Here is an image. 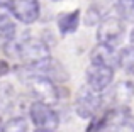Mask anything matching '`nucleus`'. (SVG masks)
Wrapping results in <instances>:
<instances>
[{
	"label": "nucleus",
	"instance_id": "obj_6",
	"mask_svg": "<svg viewBox=\"0 0 134 132\" xmlns=\"http://www.w3.org/2000/svg\"><path fill=\"white\" fill-rule=\"evenodd\" d=\"M29 115L32 124L37 127V129H49L54 130L59 124V117L54 110L49 105H44V103L34 102L29 109Z\"/></svg>",
	"mask_w": 134,
	"mask_h": 132
},
{
	"label": "nucleus",
	"instance_id": "obj_19",
	"mask_svg": "<svg viewBox=\"0 0 134 132\" xmlns=\"http://www.w3.org/2000/svg\"><path fill=\"white\" fill-rule=\"evenodd\" d=\"M2 125H3V124H2V119H0V132H2Z\"/></svg>",
	"mask_w": 134,
	"mask_h": 132
},
{
	"label": "nucleus",
	"instance_id": "obj_1",
	"mask_svg": "<svg viewBox=\"0 0 134 132\" xmlns=\"http://www.w3.org/2000/svg\"><path fill=\"white\" fill-rule=\"evenodd\" d=\"M10 46H14L12 53H15L17 58H20V61L26 66L39 64L41 61L51 58V49H49V46L43 39H37V37H32V36L24 37L19 43L12 41Z\"/></svg>",
	"mask_w": 134,
	"mask_h": 132
},
{
	"label": "nucleus",
	"instance_id": "obj_13",
	"mask_svg": "<svg viewBox=\"0 0 134 132\" xmlns=\"http://www.w3.org/2000/svg\"><path fill=\"white\" fill-rule=\"evenodd\" d=\"M115 10L122 20H134V0H117Z\"/></svg>",
	"mask_w": 134,
	"mask_h": 132
},
{
	"label": "nucleus",
	"instance_id": "obj_5",
	"mask_svg": "<svg viewBox=\"0 0 134 132\" xmlns=\"http://www.w3.org/2000/svg\"><path fill=\"white\" fill-rule=\"evenodd\" d=\"M9 14L22 24H32L39 19V0H9Z\"/></svg>",
	"mask_w": 134,
	"mask_h": 132
},
{
	"label": "nucleus",
	"instance_id": "obj_11",
	"mask_svg": "<svg viewBox=\"0 0 134 132\" xmlns=\"http://www.w3.org/2000/svg\"><path fill=\"white\" fill-rule=\"evenodd\" d=\"M17 26L12 19L10 14H2L0 15V46H7L12 41H15Z\"/></svg>",
	"mask_w": 134,
	"mask_h": 132
},
{
	"label": "nucleus",
	"instance_id": "obj_8",
	"mask_svg": "<svg viewBox=\"0 0 134 132\" xmlns=\"http://www.w3.org/2000/svg\"><path fill=\"white\" fill-rule=\"evenodd\" d=\"M90 63L93 66L115 69L119 68V51L117 47H110L105 44H97L90 53Z\"/></svg>",
	"mask_w": 134,
	"mask_h": 132
},
{
	"label": "nucleus",
	"instance_id": "obj_20",
	"mask_svg": "<svg viewBox=\"0 0 134 132\" xmlns=\"http://www.w3.org/2000/svg\"><path fill=\"white\" fill-rule=\"evenodd\" d=\"M56 2H58V0H56Z\"/></svg>",
	"mask_w": 134,
	"mask_h": 132
},
{
	"label": "nucleus",
	"instance_id": "obj_12",
	"mask_svg": "<svg viewBox=\"0 0 134 132\" xmlns=\"http://www.w3.org/2000/svg\"><path fill=\"white\" fill-rule=\"evenodd\" d=\"M119 68H122L126 73L134 75V46L122 47L119 51Z\"/></svg>",
	"mask_w": 134,
	"mask_h": 132
},
{
	"label": "nucleus",
	"instance_id": "obj_3",
	"mask_svg": "<svg viewBox=\"0 0 134 132\" xmlns=\"http://www.w3.org/2000/svg\"><path fill=\"white\" fill-rule=\"evenodd\" d=\"M124 20L119 15H104L102 20L98 22L97 31V41L98 44L115 47L124 37Z\"/></svg>",
	"mask_w": 134,
	"mask_h": 132
},
{
	"label": "nucleus",
	"instance_id": "obj_4",
	"mask_svg": "<svg viewBox=\"0 0 134 132\" xmlns=\"http://www.w3.org/2000/svg\"><path fill=\"white\" fill-rule=\"evenodd\" d=\"M100 107H102L100 93L90 90L87 85L78 90L76 98H75V112L78 117H82V119H95Z\"/></svg>",
	"mask_w": 134,
	"mask_h": 132
},
{
	"label": "nucleus",
	"instance_id": "obj_17",
	"mask_svg": "<svg viewBox=\"0 0 134 132\" xmlns=\"http://www.w3.org/2000/svg\"><path fill=\"white\" fill-rule=\"evenodd\" d=\"M131 46H134V29L131 31Z\"/></svg>",
	"mask_w": 134,
	"mask_h": 132
},
{
	"label": "nucleus",
	"instance_id": "obj_16",
	"mask_svg": "<svg viewBox=\"0 0 134 132\" xmlns=\"http://www.w3.org/2000/svg\"><path fill=\"white\" fill-rule=\"evenodd\" d=\"M9 14V0H0V15Z\"/></svg>",
	"mask_w": 134,
	"mask_h": 132
},
{
	"label": "nucleus",
	"instance_id": "obj_10",
	"mask_svg": "<svg viewBox=\"0 0 134 132\" xmlns=\"http://www.w3.org/2000/svg\"><path fill=\"white\" fill-rule=\"evenodd\" d=\"M80 24V10H71V12H63L58 15V29L63 36L76 32Z\"/></svg>",
	"mask_w": 134,
	"mask_h": 132
},
{
	"label": "nucleus",
	"instance_id": "obj_14",
	"mask_svg": "<svg viewBox=\"0 0 134 132\" xmlns=\"http://www.w3.org/2000/svg\"><path fill=\"white\" fill-rule=\"evenodd\" d=\"M2 132H27V122L22 117H12L5 125H2Z\"/></svg>",
	"mask_w": 134,
	"mask_h": 132
},
{
	"label": "nucleus",
	"instance_id": "obj_7",
	"mask_svg": "<svg viewBox=\"0 0 134 132\" xmlns=\"http://www.w3.org/2000/svg\"><path fill=\"white\" fill-rule=\"evenodd\" d=\"M114 81V69L90 64L87 68V86L97 93L107 90Z\"/></svg>",
	"mask_w": 134,
	"mask_h": 132
},
{
	"label": "nucleus",
	"instance_id": "obj_15",
	"mask_svg": "<svg viewBox=\"0 0 134 132\" xmlns=\"http://www.w3.org/2000/svg\"><path fill=\"white\" fill-rule=\"evenodd\" d=\"M102 14L98 12L97 9H95V7H90L88 9V12H87V19H85V24L87 26H95V24L97 22H100L102 20Z\"/></svg>",
	"mask_w": 134,
	"mask_h": 132
},
{
	"label": "nucleus",
	"instance_id": "obj_2",
	"mask_svg": "<svg viewBox=\"0 0 134 132\" xmlns=\"http://www.w3.org/2000/svg\"><path fill=\"white\" fill-rule=\"evenodd\" d=\"M26 83L31 95L36 98V102L51 107L53 103L59 100V90L53 80L36 75H26Z\"/></svg>",
	"mask_w": 134,
	"mask_h": 132
},
{
	"label": "nucleus",
	"instance_id": "obj_9",
	"mask_svg": "<svg viewBox=\"0 0 134 132\" xmlns=\"http://www.w3.org/2000/svg\"><path fill=\"white\" fill-rule=\"evenodd\" d=\"M134 97V83L132 81H119L114 85L110 92V100L115 109H126L131 98Z\"/></svg>",
	"mask_w": 134,
	"mask_h": 132
},
{
	"label": "nucleus",
	"instance_id": "obj_18",
	"mask_svg": "<svg viewBox=\"0 0 134 132\" xmlns=\"http://www.w3.org/2000/svg\"><path fill=\"white\" fill-rule=\"evenodd\" d=\"M36 132H54V130H49V129H36Z\"/></svg>",
	"mask_w": 134,
	"mask_h": 132
}]
</instances>
